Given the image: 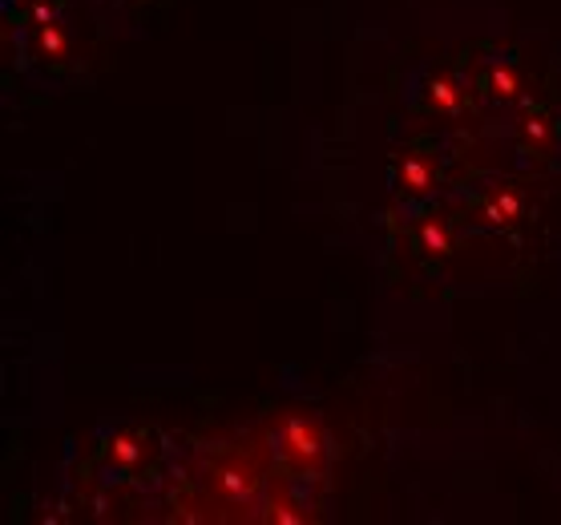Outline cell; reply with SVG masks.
I'll use <instances>...</instances> for the list:
<instances>
[{
  "instance_id": "6da1fadb",
  "label": "cell",
  "mask_w": 561,
  "mask_h": 525,
  "mask_svg": "<svg viewBox=\"0 0 561 525\" xmlns=\"http://www.w3.org/2000/svg\"><path fill=\"white\" fill-rule=\"evenodd\" d=\"M432 105H440L444 113H456V105H461L456 85H452V81H432Z\"/></svg>"
},
{
  "instance_id": "7a4b0ae2",
  "label": "cell",
  "mask_w": 561,
  "mask_h": 525,
  "mask_svg": "<svg viewBox=\"0 0 561 525\" xmlns=\"http://www.w3.org/2000/svg\"><path fill=\"white\" fill-rule=\"evenodd\" d=\"M420 238H424V247H428V250H437V255H449V230H444V226L428 223L424 230H420Z\"/></svg>"
},
{
  "instance_id": "3957f363",
  "label": "cell",
  "mask_w": 561,
  "mask_h": 525,
  "mask_svg": "<svg viewBox=\"0 0 561 525\" xmlns=\"http://www.w3.org/2000/svg\"><path fill=\"white\" fill-rule=\"evenodd\" d=\"M41 49L53 53V57H61L65 53V33L53 25V21H45V28H41Z\"/></svg>"
},
{
  "instance_id": "277c9868",
  "label": "cell",
  "mask_w": 561,
  "mask_h": 525,
  "mask_svg": "<svg viewBox=\"0 0 561 525\" xmlns=\"http://www.w3.org/2000/svg\"><path fill=\"white\" fill-rule=\"evenodd\" d=\"M521 211V202H517V194H501L493 206H488V218L493 223H501V218H513V214Z\"/></svg>"
},
{
  "instance_id": "5b68a950",
  "label": "cell",
  "mask_w": 561,
  "mask_h": 525,
  "mask_svg": "<svg viewBox=\"0 0 561 525\" xmlns=\"http://www.w3.org/2000/svg\"><path fill=\"white\" fill-rule=\"evenodd\" d=\"M400 174H404V182H408L412 190H424V186H428V170L416 162V158H408V162L400 166Z\"/></svg>"
},
{
  "instance_id": "8992f818",
  "label": "cell",
  "mask_w": 561,
  "mask_h": 525,
  "mask_svg": "<svg viewBox=\"0 0 561 525\" xmlns=\"http://www.w3.org/2000/svg\"><path fill=\"white\" fill-rule=\"evenodd\" d=\"M493 89L509 97V93H517V77H513L509 69H497V73H493Z\"/></svg>"
},
{
  "instance_id": "52a82bcc",
  "label": "cell",
  "mask_w": 561,
  "mask_h": 525,
  "mask_svg": "<svg viewBox=\"0 0 561 525\" xmlns=\"http://www.w3.org/2000/svg\"><path fill=\"white\" fill-rule=\"evenodd\" d=\"M113 457H117V461H125V465H129V461H137L134 440H129V437H117V440H113Z\"/></svg>"
},
{
  "instance_id": "ba28073f",
  "label": "cell",
  "mask_w": 561,
  "mask_h": 525,
  "mask_svg": "<svg viewBox=\"0 0 561 525\" xmlns=\"http://www.w3.org/2000/svg\"><path fill=\"white\" fill-rule=\"evenodd\" d=\"M529 134H533V138H545V122H529Z\"/></svg>"
}]
</instances>
